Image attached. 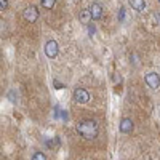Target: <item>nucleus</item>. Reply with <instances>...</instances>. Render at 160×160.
Segmentation results:
<instances>
[{
    "instance_id": "nucleus-1",
    "label": "nucleus",
    "mask_w": 160,
    "mask_h": 160,
    "mask_svg": "<svg viewBox=\"0 0 160 160\" xmlns=\"http://www.w3.org/2000/svg\"><path fill=\"white\" fill-rule=\"evenodd\" d=\"M77 133L80 136H83L85 139H95V138H98L99 128L95 120L87 118V120H82V122L77 123Z\"/></svg>"
},
{
    "instance_id": "nucleus-2",
    "label": "nucleus",
    "mask_w": 160,
    "mask_h": 160,
    "mask_svg": "<svg viewBox=\"0 0 160 160\" xmlns=\"http://www.w3.org/2000/svg\"><path fill=\"white\" fill-rule=\"evenodd\" d=\"M74 101L78 102V104H85L90 101V93L85 90V88H75L74 90Z\"/></svg>"
},
{
    "instance_id": "nucleus-3",
    "label": "nucleus",
    "mask_w": 160,
    "mask_h": 160,
    "mask_svg": "<svg viewBox=\"0 0 160 160\" xmlns=\"http://www.w3.org/2000/svg\"><path fill=\"white\" fill-rule=\"evenodd\" d=\"M58 51H59V45H58L56 40H48L47 45H45V55L53 59V58L58 56Z\"/></svg>"
},
{
    "instance_id": "nucleus-4",
    "label": "nucleus",
    "mask_w": 160,
    "mask_h": 160,
    "mask_svg": "<svg viewBox=\"0 0 160 160\" xmlns=\"http://www.w3.org/2000/svg\"><path fill=\"white\" fill-rule=\"evenodd\" d=\"M24 19L28 21V22H35L37 19H38V10L35 8V7H32V5H29V7H26L24 8Z\"/></svg>"
},
{
    "instance_id": "nucleus-5",
    "label": "nucleus",
    "mask_w": 160,
    "mask_h": 160,
    "mask_svg": "<svg viewBox=\"0 0 160 160\" xmlns=\"http://www.w3.org/2000/svg\"><path fill=\"white\" fill-rule=\"evenodd\" d=\"M144 80H146V83H148L151 88H154V90H157L158 85H160V80H158V74L157 72H149L148 75L144 77Z\"/></svg>"
},
{
    "instance_id": "nucleus-6",
    "label": "nucleus",
    "mask_w": 160,
    "mask_h": 160,
    "mask_svg": "<svg viewBox=\"0 0 160 160\" xmlns=\"http://www.w3.org/2000/svg\"><path fill=\"white\" fill-rule=\"evenodd\" d=\"M88 11H90V16H91V19H99L101 16H102V7L99 5V3H91V7L88 8Z\"/></svg>"
},
{
    "instance_id": "nucleus-7",
    "label": "nucleus",
    "mask_w": 160,
    "mask_h": 160,
    "mask_svg": "<svg viewBox=\"0 0 160 160\" xmlns=\"http://www.w3.org/2000/svg\"><path fill=\"white\" fill-rule=\"evenodd\" d=\"M120 131L122 133H131L133 131V120L131 118H128V117H125V118H122V122H120Z\"/></svg>"
},
{
    "instance_id": "nucleus-8",
    "label": "nucleus",
    "mask_w": 160,
    "mask_h": 160,
    "mask_svg": "<svg viewBox=\"0 0 160 160\" xmlns=\"http://www.w3.org/2000/svg\"><path fill=\"white\" fill-rule=\"evenodd\" d=\"M130 5H131L133 10H136V11H144V8H146L144 0H130Z\"/></svg>"
},
{
    "instance_id": "nucleus-9",
    "label": "nucleus",
    "mask_w": 160,
    "mask_h": 160,
    "mask_svg": "<svg viewBox=\"0 0 160 160\" xmlns=\"http://www.w3.org/2000/svg\"><path fill=\"white\" fill-rule=\"evenodd\" d=\"M80 22L82 24H85V26H88L90 22H91V16H90V11L88 10H82L80 11Z\"/></svg>"
},
{
    "instance_id": "nucleus-10",
    "label": "nucleus",
    "mask_w": 160,
    "mask_h": 160,
    "mask_svg": "<svg viewBox=\"0 0 160 160\" xmlns=\"http://www.w3.org/2000/svg\"><path fill=\"white\" fill-rule=\"evenodd\" d=\"M40 3H42V7H43V8H47V10H51L53 7H55L56 0H40Z\"/></svg>"
},
{
    "instance_id": "nucleus-11",
    "label": "nucleus",
    "mask_w": 160,
    "mask_h": 160,
    "mask_svg": "<svg viewBox=\"0 0 160 160\" xmlns=\"http://www.w3.org/2000/svg\"><path fill=\"white\" fill-rule=\"evenodd\" d=\"M32 160H47V157H45V154H42V152H35L34 157H32Z\"/></svg>"
},
{
    "instance_id": "nucleus-12",
    "label": "nucleus",
    "mask_w": 160,
    "mask_h": 160,
    "mask_svg": "<svg viewBox=\"0 0 160 160\" xmlns=\"http://www.w3.org/2000/svg\"><path fill=\"white\" fill-rule=\"evenodd\" d=\"M8 8V0H0V11H5Z\"/></svg>"
},
{
    "instance_id": "nucleus-13",
    "label": "nucleus",
    "mask_w": 160,
    "mask_h": 160,
    "mask_svg": "<svg viewBox=\"0 0 160 160\" xmlns=\"http://www.w3.org/2000/svg\"><path fill=\"white\" fill-rule=\"evenodd\" d=\"M118 19H120V21L125 19V8H123V7L120 8V11H118Z\"/></svg>"
},
{
    "instance_id": "nucleus-14",
    "label": "nucleus",
    "mask_w": 160,
    "mask_h": 160,
    "mask_svg": "<svg viewBox=\"0 0 160 160\" xmlns=\"http://www.w3.org/2000/svg\"><path fill=\"white\" fill-rule=\"evenodd\" d=\"M88 32L93 35V34H95V26H91V24H88Z\"/></svg>"
},
{
    "instance_id": "nucleus-15",
    "label": "nucleus",
    "mask_w": 160,
    "mask_h": 160,
    "mask_svg": "<svg viewBox=\"0 0 160 160\" xmlns=\"http://www.w3.org/2000/svg\"><path fill=\"white\" fill-rule=\"evenodd\" d=\"M55 87H56V88H62V85H61V83H58V82H55Z\"/></svg>"
}]
</instances>
